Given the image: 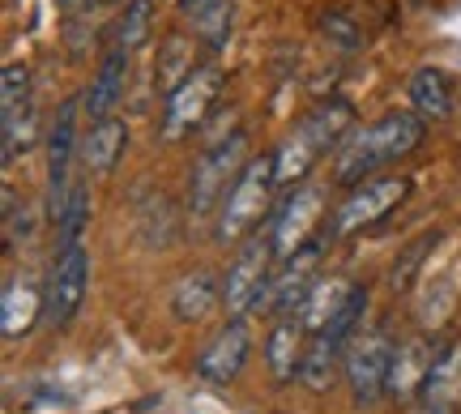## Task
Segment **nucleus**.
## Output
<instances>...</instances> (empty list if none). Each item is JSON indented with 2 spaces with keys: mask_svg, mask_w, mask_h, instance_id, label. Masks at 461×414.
I'll return each instance as SVG.
<instances>
[{
  "mask_svg": "<svg viewBox=\"0 0 461 414\" xmlns=\"http://www.w3.org/2000/svg\"><path fill=\"white\" fill-rule=\"evenodd\" d=\"M244 149H248V137L244 129H230L222 141L201 149L197 166H193V180H188V214L193 218H210L222 210L227 201L230 184L240 180L244 171Z\"/></svg>",
  "mask_w": 461,
  "mask_h": 414,
  "instance_id": "20e7f679",
  "label": "nucleus"
},
{
  "mask_svg": "<svg viewBox=\"0 0 461 414\" xmlns=\"http://www.w3.org/2000/svg\"><path fill=\"white\" fill-rule=\"evenodd\" d=\"M278 188V171H274V154H261V158H248V166L240 171V180L230 184L227 201L218 210L214 222V239L227 248V244H240L244 235H252V227L269 218V197Z\"/></svg>",
  "mask_w": 461,
  "mask_h": 414,
  "instance_id": "7ed1b4c3",
  "label": "nucleus"
},
{
  "mask_svg": "<svg viewBox=\"0 0 461 414\" xmlns=\"http://www.w3.org/2000/svg\"><path fill=\"white\" fill-rule=\"evenodd\" d=\"M137 227H141L146 248H167V244L176 239V214H171V201L149 197L146 205L137 210Z\"/></svg>",
  "mask_w": 461,
  "mask_h": 414,
  "instance_id": "a878e982",
  "label": "nucleus"
},
{
  "mask_svg": "<svg viewBox=\"0 0 461 414\" xmlns=\"http://www.w3.org/2000/svg\"><path fill=\"white\" fill-rule=\"evenodd\" d=\"M56 4H60V14L73 17V14H82V9L90 4V0H56Z\"/></svg>",
  "mask_w": 461,
  "mask_h": 414,
  "instance_id": "2f4dec72",
  "label": "nucleus"
},
{
  "mask_svg": "<svg viewBox=\"0 0 461 414\" xmlns=\"http://www.w3.org/2000/svg\"><path fill=\"white\" fill-rule=\"evenodd\" d=\"M31 112V68L9 65L0 73V133L9 137L17 129V120Z\"/></svg>",
  "mask_w": 461,
  "mask_h": 414,
  "instance_id": "5701e85b",
  "label": "nucleus"
},
{
  "mask_svg": "<svg viewBox=\"0 0 461 414\" xmlns=\"http://www.w3.org/2000/svg\"><path fill=\"white\" fill-rule=\"evenodd\" d=\"M423 414H453V410H431V406H428V410H423Z\"/></svg>",
  "mask_w": 461,
  "mask_h": 414,
  "instance_id": "473e14b6",
  "label": "nucleus"
},
{
  "mask_svg": "<svg viewBox=\"0 0 461 414\" xmlns=\"http://www.w3.org/2000/svg\"><path fill=\"white\" fill-rule=\"evenodd\" d=\"M342 350L338 342H330L325 333H312V342L303 350V367H299V381L308 384L312 393H325L333 384V372H338V359H342Z\"/></svg>",
  "mask_w": 461,
  "mask_h": 414,
  "instance_id": "b1692460",
  "label": "nucleus"
},
{
  "mask_svg": "<svg viewBox=\"0 0 461 414\" xmlns=\"http://www.w3.org/2000/svg\"><path fill=\"white\" fill-rule=\"evenodd\" d=\"M218 94H222V73L214 65H201L184 77L163 103V124H158V137L163 141H180L193 129L205 124V116L214 112Z\"/></svg>",
  "mask_w": 461,
  "mask_h": 414,
  "instance_id": "0eeeda50",
  "label": "nucleus"
},
{
  "mask_svg": "<svg viewBox=\"0 0 461 414\" xmlns=\"http://www.w3.org/2000/svg\"><path fill=\"white\" fill-rule=\"evenodd\" d=\"M436 244H440V235H419V239H411V244L402 248V256H397L393 266H389V286H393L397 295L414 286L419 269H423V261H428V252L436 248Z\"/></svg>",
  "mask_w": 461,
  "mask_h": 414,
  "instance_id": "bb28decb",
  "label": "nucleus"
},
{
  "mask_svg": "<svg viewBox=\"0 0 461 414\" xmlns=\"http://www.w3.org/2000/svg\"><path fill=\"white\" fill-rule=\"evenodd\" d=\"M411 107L419 120H445L453 112V82L445 68H419L411 77Z\"/></svg>",
  "mask_w": 461,
  "mask_h": 414,
  "instance_id": "4be33fe9",
  "label": "nucleus"
},
{
  "mask_svg": "<svg viewBox=\"0 0 461 414\" xmlns=\"http://www.w3.org/2000/svg\"><path fill=\"white\" fill-rule=\"evenodd\" d=\"M325 218V193L316 184H295L286 197L278 201L274 210V248H278V261L295 256L308 239H316V227Z\"/></svg>",
  "mask_w": 461,
  "mask_h": 414,
  "instance_id": "9b49d317",
  "label": "nucleus"
},
{
  "mask_svg": "<svg viewBox=\"0 0 461 414\" xmlns=\"http://www.w3.org/2000/svg\"><path fill=\"white\" fill-rule=\"evenodd\" d=\"M124 77H129V51L112 48L103 56V65H99V73H95L90 90H86V116H90V124L112 116V107L120 103V94H124Z\"/></svg>",
  "mask_w": 461,
  "mask_h": 414,
  "instance_id": "a211bd4d",
  "label": "nucleus"
},
{
  "mask_svg": "<svg viewBox=\"0 0 461 414\" xmlns=\"http://www.w3.org/2000/svg\"><path fill=\"white\" fill-rule=\"evenodd\" d=\"M77 112H82V103H65L48 133V218L51 222H60L65 201L73 193L68 188V158H73V149H82V141H77Z\"/></svg>",
  "mask_w": 461,
  "mask_h": 414,
  "instance_id": "f8f14e48",
  "label": "nucleus"
},
{
  "mask_svg": "<svg viewBox=\"0 0 461 414\" xmlns=\"http://www.w3.org/2000/svg\"><path fill=\"white\" fill-rule=\"evenodd\" d=\"M355 291L350 278H316V286L308 291V299L299 303V325L308 333H321L333 320V312L346 303V295Z\"/></svg>",
  "mask_w": 461,
  "mask_h": 414,
  "instance_id": "412c9836",
  "label": "nucleus"
},
{
  "mask_svg": "<svg viewBox=\"0 0 461 414\" xmlns=\"http://www.w3.org/2000/svg\"><path fill=\"white\" fill-rule=\"evenodd\" d=\"M39 316H43V291H39V282L26 278V274L5 282V295H0V333L9 342H17V338H26L34 329Z\"/></svg>",
  "mask_w": 461,
  "mask_h": 414,
  "instance_id": "4468645a",
  "label": "nucleus"
},
{
  "mask_svg": "<svg viewBox=\"0 0 461 414\" xmlns=\"http://www.w3.org/2000/svg\"><path fill=\"white\" fill-rule=\"evenodd\" d=\"M350 129H355V107L346 99L316 103L312 112L286 133V141L274 149V171H278L282 188H295V184L308 180V171H312L330 149L342 146L346 137H350Z\"/></svg>",
  "mask_w": 461,
  "mask_h": 414,
  "instance_id": "f03ea898",
  "label": "nucleus"
},
{
  "mask_svg": "<svg viewBox=\"0 0 461 414\" xmlns=\"http://www.w3.org/2000/svg\"><path fill=\"white\" fill-rule=\"evenodd\" d=\"M222 299V286L214 282L210 269H197V274H184L180 286L171 291V312L180 320H205L214 312V303Z\"/></svg>",
  "mask_w": 461,
  "mask_h": 414,
  "instance_id": "aec40b11",
  "label": "nucleus"
},
{
  "mask_svg": "<svg viewBox=\"0 0 461 414\" xmlns=\"http://www.w3.org/2000/svg\"><path fill=\"white\" fill-rule=\"evenodd\" d=\"M325 248H330V235L321 231L316 239H308L295 256H286V261H282V269L269 278V291H265V299H261L265 312L278 316V320H286V316L299 312V303H303L308 291L316 286V266H321ZM261 308H257V312H261Z\"/></svg>",
  "mask_w": 461,
  "mask_h": 414,
  "instance_id": "9d476101",
  "label": "nucleus"
},
{
  "mask_svg": "<svg viewBox=\"0 0 461 414\" xmlns=\"http://www.w3.org/2000/svg\"><path fill=\"white\" fill-rule=\"evenodd\" d=\"M124 146H129V129H124V120H95L90 124V133L82 137V163L90 176H112L115 163L124 158Z\"/></svg>",
  "mask_w": 461,
  "mask_h": 414,
  "instance_id": "f3484780",
  "label": "nucleus"
},
{
  "mask_svg": "<svg viewBox=\"0 0 461 414\" xmlns=\"http://www.w3.org/2000/svg\"><path fill=\"white\" fill-rule=\"evenodd\" d=\"M321 31L330 34V39H333V43H338L342 51H355V48L363 43L359 26H355L350 17H342V14H325V17H321Z\"/></svg>",
  "mask_w": 461,
  "mask_h": 414,
  "instance_id": "7c9ffc66",
  "label": "nucleus"
},
{
  "mask_svg": "<svg viewBox=\"0 0 461 414\" xmlns=\"http://www.w3.org/2000/svg\"><path fill=\"white\" fill-rule=\"evenodd\" d=\"M184 17H193V26L201 31V39H210L214 48H222L230 26V0H180Z\"/></svg>",
  "mask_w": 461,
  "mask_h": 414,
  "instance_id": "393cba45",
  "label": "nucleus"
},
{
  "mask_svg": "<svg viewBox=\"0 0 461 414\" xmlns=\"http://www.w3.org/2000/svg\"><path fill=\"white\" fill-rule=\"evenodd\" d=\"M86 222H90V193H86L82 184L68 193L65 201V214H60V248H68V244H82V231H86Z\"/></svg>",
  "mask_w": 461,
  "mask_h": 414,
  "instance_id": "c756f323",
  "label": "nucleus"
},
{
  "mask_svg": "<svg viewBox=\"0 0 461 414\" xmlns=\"http://www.w3.org/2000/svg\"><path fill=\"white\" fill-rule=\"evenodd\" d=\"M419 398L431 410H453L461 401V342H440L436 346V359H431V372Z\"/></svg>",
  "mask_w": 461,
  "mask_h": 414,
  "instance_id": "dca6fc26",
  "label": "nucleus"
},
{
  "mask_svg": "<svg viewBox=\"0 0 461 414\" xmlns=\"http://www.w3.org/2000/svg\"><path fill=\"white\" fill-rule=\"evenodd\" d=\"M248 350H252V333L244 320H227L222 329L205 342V350L197 355V376L205 384H230L248 364Z\"/></svg>",
  "mask_w": 461,
  "mask_h": 414,
  "instance_id": "ddd939ff",
  "label": "nucleus"
},
{
  "mask_svg": "<svg viewBox=\"0 0 461 414\" xmlns=\"http://www.w3.org/2000/svg\"><path fill=\"white\" fill-rule=\"evenodd\" d=\"M149 22H154V0H129V4H124V17H120V39H115V48L137 51L149 39Z\"/></svg>",
  "mask_w": 461,
  "mask_h": 414,
  "instance_id": "c85d7f7f",
  "label": "nucleus"
},
{
  "mask_svg": "<svg viewBox=\"0 0 461 414\" xmlns=\"http://www.w3.org/2000/svg\"><path fill=\"white\" fill-rule=\"evenodd\" d=\"M411 188H414L411 176H376V180L355 184V188L346 193L342 205L333 210L330 227H325L330 244L350 239V235H359V231H372L376 222H384L402 201L411 197Z\"/></svg>",
  "mask_w": 461,
  "mask_h": 414,
  "instance_id": "423d86ee",
  "label": "nucleus"
},
{
  "mask_svg": "<svg viewBox=\"0 0 461 414\" xmlns=\"http://www.w3.org/2000/svg\"><path fill=\"white\" fill-rule=\"evenodd\" d=\"M188 73H193V51H188V39L171 34V39L163 43V60H158V77H154V82H158V90L171 94Z\"/></svg>",
  "mask_w": 461,
  "mask_h": 414,
  "instance_id": "cd10ccee",
  "label": "nucleus"
},
{
  "mask_svg": "<svg viewBox=\"0 0 461 414\" xmlns=\"http://www.w3.org/2000/svg\"><path fill=\"white\" fill-rule=\"evenodd\" d=\"M274 261H278V248H274V214H269L265 231L252 235L244 248L235 252L227 278H222V303H227L230 320H244V312L261 308L269 278H274Z\"/></svg>",
  "mask_w": 461,
  "mask_h": 414,
  "instance_id": "39448f33",
  "label": "nucleus"
},
{
  "mask_svg": "<svg viewBox=\"0 0 461 414\" xmlns=\"http://www.w3.org/2000/svg\"><path fill=\"white\" fill-rule=\"evenodd\" d=\"M86 286H90V256H86L82 244H68L51 261L48 286H43V320L51 329H65L77 320L86 303Z\"/></svg>",
  "mask_w": 461,
  "mask_h": 414,
  "instance_id": "6e6552de",
  "label": "nucleus"
},
{
  "mask_svg": "<svg viewBox=\"0 0 461 414\" xmlns=\"http://www.w3.org/2000/svg\"><path fill=\"white\" fill-rule=\"evenodd\" d=\"M303 325H299V316H286V320H278L274 325V333H269V342H265V359H269V372L278 376L282 384L295 381L299 367H303Z\"/></svg>",
  "mask_w": 461,
  "mask_h": 414,
  "instance_id": "6ab92c4d",
  "label": "nucleus"
},
{
  "mask_svg": "<svg viewBox=\"0 0 461 414\" xmlns=\"http://www.w3.org/2000/svg\"><path fill=\"white\" fill-rule=\"evenodd\" d=\"M423 133H428V120H419L414 112H393V116L350 133L342 146L333 149V184H342V188L363 184V176H372L380 166L414 154Z\"/></svg>",
  "mask_w": 461,
  "mask_h": 414,
  "instance_id": "f257e3e1",
  "label": "nucleus"
},
{
  "mask_svg": "<svg viewBox=\"0 0 461 414\" xmlns=\"http://www.w3.org/2000/svg\"><path fill=\"white\" fill-rule=\"evenodd\" d=\"M431 359H436V342L428 338H411L393 350V367H389V398H414L423 393V381L431 372Z\"/></svg>",
  "mask_w": 461,
  "mask_h": 414,
  "instance_id": "2eb2a0df",
  "label": "nucleus"
},
{
  "mask_svg": "<svg viewBox=\"0 0 461 414\" xmlns=\"http://www.w3.org/2000/svg\"><path fill=\"white\" fill-rule=\"evenodd\" d=\"M393 338L384 329L359 333L346 350V384L355 406H372L389 393V367H393Z\"/></svg>",
  "mask_w": 461,
  "mask_h": 414,
  "instance_id": "1a4fd4ad",
  "label": "nucleus"
}]
</instances>
